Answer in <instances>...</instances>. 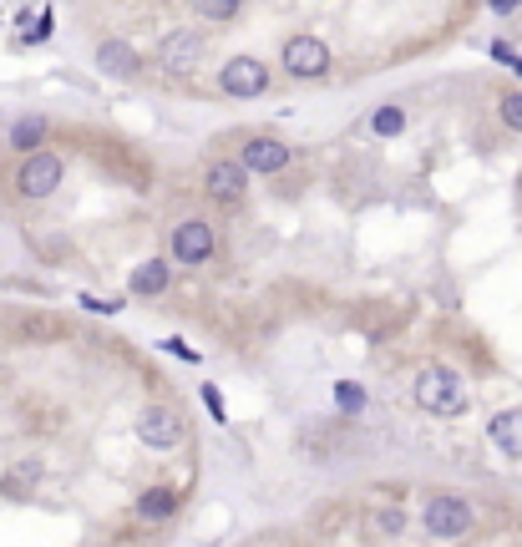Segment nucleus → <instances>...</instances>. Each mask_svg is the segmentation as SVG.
Here are the masks:
<instances>
[{"label": "nucleus", "mask_w": 522, "mask_h": 547, "mask_svg": "<svg viewBox=\"0 0 522 547\" xmlns=\"http://www.w3.org/2000/svg\"><path fill=\"white\" fill-rule=\"evenodd\" d=\"M16 31H21V46H46L51 31H56V11L51 6H26V11H16Z\"/></svg>", "instance_id": "nucleus-16"}, {"label": "nucleus", "mask_w": 522, "mask_h": 547, "mask_svg": "<svg viewBox=\"0 0 522 547\" xmlns=\"http://www.w3.org/2000/svg\"><path fill=\"white\" fill-rule=\"evenodd\" d=\"M370 522H376V532H386V537H401L411 512L406 507H370Z\"/></svg>", "instance_id": "nucleus-21"}, {"label": "nucleus", "mask_w": 522, "mask_h": 547, "mask_svg": "<svg viewBox=\"0 0 522 547\" xmlns=\"http://www.w3.org/2000/svg\"><path fill=\"white\" fill-rule=\"evenodd\" d=\"M269 87H274V71L264 56H229L218 66V92L234 102H259L269 97Z\"/></svg>", "instance_id": "nucleus-5"}, {"label": "nucleus", "mask_w": 522, "mask_h": 547, "mask_svg": "<svg viewBox=\"0 0 522 547\" xmlns=\"http://www.w3.org/2000/svg\"><path fill=\"white\" fill-rule=\"evenodd\" d=\"M487 441H492L502 456L522 461V411H497V416L487 421Z\"/></svg>", "instance_id": "nucleus-15"}, {"label": "nucleus", "mask_w": 522, "mask_h": 547, "mask_svg": "<svg viewBox=\"0 0 522 547\" xmlns=\"http://www.w3.org/2000/svg\"><path fill=\"white\" fill-rule=\"evenodd\" d=\"M421 527H426V537H436V542H457V537H467V532L477 527V512H472V502L457 497V492H431L426 507H421Z\"/></svg>", "instance_id": "nucleus-3"}, {"label": "nucleus", "mask_w": 522, "mask_h": 547, "mask_svg": "<svg viewBox=\"0 0 522 547\" xmlns=\"http://www.w3.org/2000/svg\"><path fill=\"white\" fill-rule=\"evenodd\" d=\"M132 431H137V441H142L147 451H178V446L188 441V421H183V411H178V406H168V401L142 406Z\"/></svg>", "instance_id": "nucleus-7"}, {"label": "nucleus", "mask_w": 522, "mask_h": 547, "mask_svg": "<svg viewBox=\"0 0 522 547\" xmlns=\"http://www.w3.org/2000/svg\"><path fill=\"white\" fill-rule=\"evenodd\" d=\"M198 401H208V416H213L218 426H229V411H223V396H218V385H208V380H203V390H198Z\"/></svg>", "instance_id": "nucleus-23"}, {"label": "nucleus", "mask_w": 522, "mask_h": 547, "mask_svg": "<svg viewBox=\"0 0 522 547\" xmlns=\"http://www.w3.org/2000/svg\"><path fill=\"white\" fill-rule=\"evenodd\" d=\"M497 117H502L507 132H522V92H507V97L497 102Z\"/></svg>", "instance_id": "nucleus-22"}, {"label": "nucleus", "mask_w": 522, "mask_h": 547, "mask_svg": "<svg viewBox=\"0 0 522 547\" xmlns=\"http://www.w3.org/2000/svg\"><path fill=\"white\" fill-rule=\"evenodd\" d=\"M512 71H517V76H522V56H517V66H512Z\"/></svg>", "instance_id": "nucleus-27"}, {"label": "nucleus", "mask_w": 522, "mask_h": 547, "mask_svg": "<svg viewBox=\"0 0 522 547\" xmlns=\"http://www.w3.org/2000/svg\"><path fill=\"white\" fill-rule=\"evenodd\" d=\"M61 178H66V158L56 147H41V152H31V158H21V168H16V198L21 203H46L61 188Z\"/></svg>", "instance_id": "nucleus-6"}, {"label": "nucleus", "mask_w": 522, "mask_h": 547, "mask_svg": "<svg viewBox=\"0 0 522 547\" xmlns=\"http://www.w3.org/2000/svg\"><path fill=\"white\" fill-rule=\"evenodd\" d=\"M203 198L223 213H239L249 208V173L239 168V158H213L203 168Z\"/></svg>", "instance_id": "nucleus-8"}, {"label": "nucleus", "mask_w": 522, "mask_h": 547, "mask_svg": "<svg viewBox=\"0 0 522 547\" xmlns=\"http://www.w3.org/2000/svg\"><path fill=\"white\" fill-rule=\"evenodd\" d=\"M173 289V264H168V254L163 259H142L132 274H127V294H137V299H158V294H168Z\"/></svg>", "instance_id": "nucleus-14"}, {"label": "nucleus", "mask_w": 522, "mask_h": 547, "mask_svg": "<svg viewBox=\"0 0 522 547\" xmlns=\"http://www.w3.org/2000/svg\"><path fill=\"white\" fill-rule=\"evenodd\" d=\"M163 350H173L178 360H188V365H198V350H188L183 340H163Z\"/></svg>", "instance_id": "nucleus-26"}, {"label": "nucleus", "mask_w": 522, "mask_h": 547, "mask_svg": "<svg viewBox=\"0 0 522 547\" xmlns=\"http://www.w3.org/2000/svg\"><path fill=\"white\" fill-rule=\"evenodd\" d=\"M218 249H223V239H218V228H213L208 218H183V223H173V233H168V254H173V264H183V269L213 264Z\"/></svg>", "instance_id": "nucleus-4"}, {"label": "nucleus", "mask_w": 522, "mask_h": 547, "mask_svg": "<svg viewBox=\"0 0 522 547\" xmlns=\"http://www.w3.org/2000/svg\"><path fill=\"white\" fill-rule=\"evenodd\" d=\"M203 46H208V36H203L198 26H178V31H168V36L158 41L153 61L163 66V76H193L198 61H203Z\"/></svg>", "instance_id": "nucleus-10"}, {"label": "nucleus", "mask_w": 522, "mask_h": 547, "mask_svg": "<svg viewBox=\"0 0 522 547\" xmlns=\"http://www.w3.org/2000/svg\"><path fill=\"white\" fill-rule=\"evenodd\" d=\"M411 401H416V411H426V416L452 421V416L467 411V385H462V375H457L452 365H426V370L416 375V385H411Z\"/></svg>", "instance_id": "nucleus-1"}, {"label": "nucleus", "mask_w": 522, "mask_h": 547, "mask_svg": "<svg viewBox=\"0 0 522 547\" xmlns=\"http://www.w3.org/2000/svg\"><path fill=\"white\" fill-rule=\"evenodd\" d=\"M279 66L294 76V82H325V76L335 71V51L315 31H294L279 46Z\"/></svg>", "instance_id": "nucleus-2"}, {"label": "nucleus", "mask_w": 522, "mask_h": 547, "mask_svg": "<svg viewBox=\"0 0 522 547\" xmlns=\"http://www.w3.org/2000/svg\"><path fill=\"white\" fill-rule=\"evenodd\" d=\"M41 482H46V461L41 456H21V461H11L6 472H0V497H6V502H26Z\"/></svg>", "instance_id": "nucleus-13"}, {"label": "nucleus", "mask_w": 522, "mask_h": 547, "mask_svg": "<svg viewBox=\"0 0 522 547\" xmlns=\"http://www.w3.org/2000/svg\"><path fill=\"white\" fill-rule=\"evenodd\" d=\"M46 137H51V117H21V122L6 132L11 152H21V158H31V152H41V147H46Z\"/></svg>", "instance_id": "nucleus-17"}, {"label": "nucleus", "mask_w": 522, "mask_h": 547, "mask_svg": "<svg viewBox=\"0 0 522 547\" xmlns=\"http://www.w3.org/2000/svg\"><path fill=\"white\" fill-rule=\"evenodd\" d=\"M300 152H294V142H284V137H274V132H254V137H244L239 142V168L254 178H279Z\"/></svg>", "instance_id": "nucleus-9"}, {"label": "nucleus", "mask_w": 522, "mask_h": 547, "mask_svg": "<svg viewBox=\"0 0 522 547\" xmlns=\"http://www.w3.org/2000/svg\"><path fill=\"white\" fill-rule=\"evenodd\" d=\"M193 16L203 26H234L244 16V6H234V0H203V6H193Z\"/></svg>", "instance_id": "nucleus-19"}, {"label": "nucleus", "mask_w": 522, "mask_h": 547, "mask_svg": "<svg viewBox=\"0 0 522 547\" xmlns=\"http://www.w3.org/2000/svg\"><path fill=\"white\" fill-rule=\"evenodd\" d=\"M82 309H92V315H117V299H92V294H82Z\"/></svg>", "instance_id": "nucleus-24"}, {"label": "nucleus", "mask_w": 522, "mask_h": 547, "mask_svg": "<svg viewBox=\"0 0 522 547\" xmlns=\"http://www.w3.org/2000/svg\"><path fill=\"white\" fill-rule=\"evenodd\" d=\"M406 127H411V117H406V107H396V102L376 107V112H370V122H365L370 137H401Z\"/></svg>", "instance_id": "nucleus-18"}, {"label": "nucleus", "mask_w": 522, "mask_h": 547, "mask_svg": "<svg viewBox=\"0 0 522 547\" xmlns=\"http://www.w3.org/2000/svg\"><path fill=\"white\" fill-rule=\"evenodd\" d=\"M97 71L107 82H137L142 76V51L127 36H102L97 41Z\"/></svg>", "instance_id": "nucleus-12"}, {"label": "nucleus", "mask_w": 522, "mask_h": 547, "mask_svg": "<svg viewBox=\"0 0 522 547\" xmlns=\"http://www.w3.org/2000/svg\"><path fill=\"white\" fill-rule=\"evenodd\" d=\"M330 396H335V406L345 411V416H360L365 411V385H355V380H335V390H330Z\"/></svg>", "instance_id": "nucleus-20"}, {"label": "nucleus", "mask_w": 522, "mask_h": 547, "mask_svg": "<svg viewBox=\"0 0 522 547\" xmlns=\"http://www.w3.org/2000/svg\"><path fill=\"white\" fill-rule=\"evenodd\" d=\"M178 517V487L163 477V482H147L137 497H132V522L137 527H163Z\"/></svg>", "instance_id": "nucleus-11"}, {"label": "nucleus", "mask_w": 522, "mask_h": 547, "mask_svg": "<svg viewBox=\"0 0 522 547\" xmlns=\"http://www.w3.org/2000/svg\"><path fill=\"white\" fill-rule=\"evenodd\" d=\"M492 61H502V66H517V51H512L507 41H492Z\"/></svg>", "instance_id": "nucleus-25"}]
</instances>
